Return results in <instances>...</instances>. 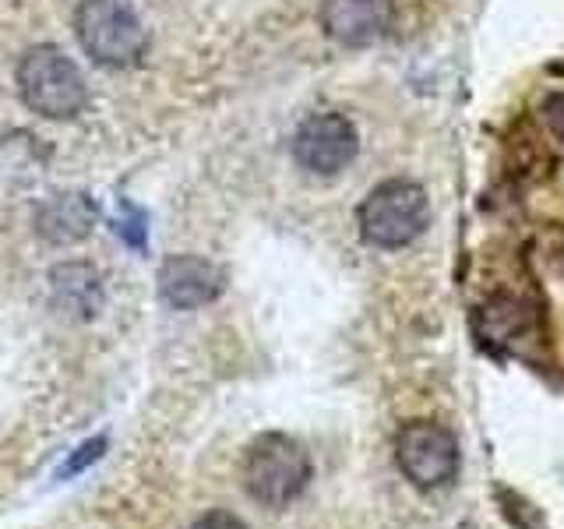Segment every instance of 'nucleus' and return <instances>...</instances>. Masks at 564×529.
Returning <instances> with one entry per match:
<instances>
[{"mask_svg":"<svg viewBox=\"0 0 564 529\" xmlns=\"http://www.w3.org/2000/svg\"><path fill=\"white\" fill-rule=\"evenodd\" d=\"M191 529H247L237 516H229V511H208Z\"/></svg>","mask_w":564,"mask_h":529,"instance_id":"obj_13","label":"nucleus"},{"mask_svg":"<svg viewBox=\"0 0 564 529\" xmlns=\"http://www.w3.org/2000/svg\"><path fill=\"white\" fill-rule=\"evenodd\" d=\"M317 18L339 46H370L392 25V0H322Z\"/></svg>","mask_w":564,"mask_h":529,"instance_id":"obj_8","label":"nucleus"},{"mask_svg":"<svg viewBox=\"0 0 564 529\" xmlns=\"http://www.w3.org/2000/svg\"><path fill=\"white\" fill-rule=\"evenodd\" d=\"M50 279L67 311H75L78 317H93L99 311L102 290H99V276L93 264H61V269H53Z\"/></svg>","mask_w":564,"mask_h":529,"instance_id":"obj_10","label":"nucleus"},{"mask_svg":"<svg viewBox=\"0 0 564 529\" xmlns=\"http://www.w3.org/2000/svg\"><path fill=\"white\" fill-rule=\"evenodd\" d=\"M431 219L427 191L413 181H384L367 194L360 205V234L375 247H395L413 244Z\"/></svg>","mask_w":564,"mask_h":529,"instance_id":"obj_4","label":"nucleus"},{"mask_svg":"<svg viewBox=\"0 0 564 529\" xmlns=\"http://www.w3.org/2000/svg\"><path fill=\"white\" fill-rule=\"evenodd\" d=\"M395 463L405 481L420 490L448 487L458 473V441L441 423L413 420L395 438Z\"/></svg>","mask_w":564,"mask_h":529,"instance_id":"obj_5","label":"nucleus"},{"mask_svg":"<svg viewBox=\"0 0 564 529\" xmlns=\"http://www.w3.org/2000/svg\"><path fill=\"white\" fill-rule=\"evenodd\" d=\"M123 212H128V219L117 223V234L131 247H145V216H141V212L128 202H123Z\"/></svg>","mask_w":564,"mask_h":529,"instance_id":"obj_12","label":"nucleus"},{"mask_svg":"<svg viewBox=\"0 0 564 529\" xmlns=\"http://www.w3.org/2000/svg\"><path fill=\"white\" fill-rule=\"evenodd\" d=\"M155 282H159L163 304H170L176 311L205 307L226 290V276L219 264H212L208 258H194V255H176V258L163 261Z\"/></svg>","mask_w":564,"mask_h":529,"instance_id":"obj_7","label":"nucleus"},{"mask_svg":"<svg viewBox=\"0 0 564 529\" xmlns=\"http://www.w3.org/2000/svg\"><path fill=\"white\" fill-rule=\"evenodd\" d=\"M18 93L32 114L46 120H70L88 102L85 75L57 46H32L18 64Z\"/></svg>","mask_w":564,"mask_h":529,"instance_id":"obj_1","label":"nucleus"},{"mask_svg":"<svg viewBox=\"0 0 564 529\" xmlns=\"http://www.w3.org/2000/svg\"><path fill=\"white\" fill-rule=\"evenodd\" d=\"M106 445H110V438L106 434H96V438H88V441H82V445L67 455V463L57 469V481H70V476H78L82 469H88V466H96L99 458L106 455Z\"/></svg>","mask_w":564,"mask_h":529,"instance_id":"obj_11","label":"nucleus"},{"mask_svg":"<svg viewBox=\"0 0 564 529\" xmlns=\"http://www.w3.org/2000/svg\"><path fill=\"white\" fill-rule=\"evenodd\" d=\"M99 219V208L88 194L67 191L53 194V198L35 212V229L50 244H78L93 234V226Z\"/></svg>","mask_w":564,"mask_h":529,"instance_id":"obj_9","label":"nucleus"},{"mask_svg":"<svg viewBox=\"0 0 564 529\" xmlns=\"http://www.w3.org/2000/svg\"><path fill=\"white\" fill-rule=\"evenodd\" d=\"M75 32L88 57L102 67H131L149 50L145 25L123 0H85L75 11Z\"/></svg>","mask_w":564,"mask_h":529,"instance_id":"obj_3","label":"nucleus"},{"mask_svg":"<svg viewBox=\"0 0 564 529\" xmlns=\"http://www.w3.org/2000/svg\"><path fill=\"white\" fill-rule=\"evenodd\" d=\"M360 152V134L343 114H314L293 134V159L314 176L343 173Z\"/></svg>","mask_w":564,"mask_h":529,"instance_id":"obj_6","label":"nucleus"},{"mask_svg":"<svg viewBox=\"0 0 564 529\" xmlns=\"http://www.w3.org/2000/svg\"><path fill=\"white\" fill-rule=\"evenodd\" d=\"M243 490L264 508H286L311 481V458L304 445L286 434H261L243 452Z\"/></svg>","mask_w":564,"mask_h":529,"instance_id":"obj_2","label":"nucleus"}]
</instances>
